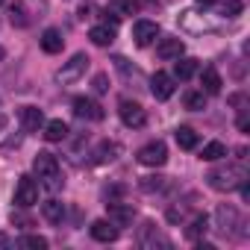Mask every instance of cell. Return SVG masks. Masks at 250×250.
Instances as JSON below:
<instances>
[{
	"mask_svg": "<svg viewBox=\"0 0 250 250\" xmlns=\"http://www.w3.org/2000/svg\"><path fill=\"white\" fill-rule=\"evenodd\" d=\"M244 177H247L244 165H241V162H232V165H221V168L209 171V174H206V183H209L215 191H232V188H238V183H241Z\"/></svg>",
	"mask_w": 250,
	"mask_h": 250,
	"instance_id": "cell-1",
	"label": "cell"
},
{
	"mask_svg": "<svg viewBox=\"0 0 250 250\" xmlns=\"http://www.w3.org/2000/svg\"><path fill=\"white\" fill-rule=\"evenodd\" d=\"M33 171L39 174V180H42V186L44 188H50V191H56V188H62V168H59V159L53 156V153H39L36 159H33Z\"/></svg>",
	"mask_w": 250,
	"mask_h": 250,
	"instance_id": "cell-2",
	"label": "cell"
},
{
	"mask_svg": "<svg viewBox=\"0 0 250 250\" xmlns=\"http://www.w3.org/2000/svg\"><path fill=\"white\" fill-rule=\"evenodd\" d=\"M88 56L85 53H74L71 56V62H65L59 71H56V83H62V85H68V83H77L85 71H88Z\"/></svg>",
	"mask_w": 250,
	"mask_h": 250,
	"instance_id": "cell-3",
	"label": "cell"
},
{
	"mask_svg": "<svg viewBox=\"0 0 250 250\" xmlns=\"http://www.w3.org/2000/svg\"><path fill=\"white\" fill-rule=\"evenodd\" d=\"M118 115L124 121V127H133V130H139V127H145V124H147V112L136 100H121Z\"/></svg>",
	"mask_w": 250,
	"mask_h": 250,
	"instance_id": "cell-4",
	"label": "cell"
},
{
	"mask_svg": "<svg viewBox=\"0 0 250 250\" xmlns=\"http://www.w3.org/2000/svg\"><path fill=\"white\" fill-rule=\"evenodd\" d=\"M39 203V183L33 177H21L18 186H15V206L21 209H30Z\"/></svg>",
	"mask_w": 250,
	"mask_h": 250,
	"instance_id": "cell-5",
	"label": "cell"
},
{
	"mask_svg": "<svg viewBox=\"0 0 250 250\" xmlns=\"http://www.w3.org/2000/svg\"><path fill=\"white\" fill-rule=\"evenodd\" d=\"M139 162L147 165V168L165 165V162H168V147H165V142H150V145H145V147L139 150Z\"/></svg>",
	"mask_w": 250,
	"mask_h": 250,
	"instance_id": "cell-6",
	"label": "cell"
},
{
	"mask_svg": "<svg viewBox=\"0 0 250 250\" xmlns=\"http://www.w3.org/2000/svg\"><path fill=\"white\" fill-rule=\"evenodd\" d=\"M133 39L139 47H147L159 39V24L156 21H136L133 24Z\"/></svg>",
	"mask_w": 250,
	"mask_h": 250,
	"instance_id": "cell-7",
	"label": "cell"
},
{
	"mask_svg": "<svg viewBox=\"0 0 250 250\" xmlns=\"http://www.w3.org/2000/svg\"><path fill=\"white\" fill-rule=\"evenodd\" d=\"M150 91H153V97H156V100H168V97L177 91L174 77H171V74H165V71H156V74L150 77Z\"/></svg>",
	"mask_w": 250,
	"mask_h": 250,
	"instance_id": "cell-8",
	"label": "cell"
},
{
	"mask_svg": "<svg viewBox=\"0 0 250 250\" xmlns=\"http://www.w3.org/2000/svg\"><path fill=\"white\" fill-rule=\"evenodd\" d=\"M215 218H218V229L224 232V235H232L235 232V227L241 224V218H238V209L235 206H218V212H215Z\"/></svg>",
	"mask_w": 250,
	"mask_h": 250,
	"instance_id": "cell-9",
	"label": "cell"
},
{
	"mask_svg": "<svg viewBox=\"0 0 250 250\" xmlns=\"http://www.w3.org/2000/svg\"><path fill=\"white\" fill-rule=\"evenodd\" d=\"M74 115L77 118H85V121H103V109H100V103H94L91 97H77L74 100Z\"/></svg>",
	"mask_w": 250,
	"mask_h": 250,
	"instance_id": "cell-10",
	"label": "cell"
},
{
	"mask_svg": "<svg viewBox=\"0 0 250 250\" xmlns=\"http://www.w3.org/2000/svg\"><path fill=\"white\" fill-rule=\"evenodd\" d=\"M21 127H24V133H39L42 127H44V115H42V109H36V106H21Z\"/></svg>",
	"mask_w": 250,
	"mask_h": 250,
	"instance_id": "cell-11",
	"label": "cell"
},
{
	"mask_svg": "<svg viewBox=\"0 0 250 250\" xmlns=\"http://www.w3.org/2000/svg\"><path fill=\"white\" fill-rule=\"evenodd\" d=\"M183 50H186V44L180 42V39H159V44H156V56L159 59H180L183 56Z\"/></svg>",
	"mask_w": 250,
	"mask_h": 250,
	"instance_id": "cell-12",
	"label": "cell"
},
{
	"mask_svg": "<svg viewBox=\"0 0 250 250\" xmlns=\"http://www.w3.org/2000/svg\"><path fill=\"white\" fill-rule=\"evenodd\" d=\"M133 218H136V209H133V206L109 203V221H112L115 227H127V224H133Z\"/></svg>",
	"mask_w": 250,
	"mask_h": 250,
	"instance_id": "cell-13",
	"label": "cell"
},
{
	"mask_svg": "<svg viewBox=\"0 0 250 250\" xmlns=\"http://www.w3.org/2000/svg\"><path fill=\"white\" fill-rule=\"evenodd\" d=\"M115 24H97V27H91L88 30V39L97 44V47H109L112 42H115Z\"/></svg>",
	"mask_w": 250,
	"mask_h": 250,
	"instance_id": "cell-14",
	"label": "cell"
},
{
	"mask_svg": "<svg viewBox=\"0 0 250 250\" xmlns=\"http://www.w3.org/2000/svg\"><path fill=\"white\" fill-rule=\"evenodd\" d=\"M91 238H94V241L109 244V241H115V238H118V229H115V224H112V221L100 218V221H94V224H91Z\"/></svg>",
	"mask_w": 250,
	"mask_h": 250,
	"instance_id": "cell-15",
	"label": "cell"
},
{
	"mask_svg": "<svg viewBox=\"0 0 250 250\" xmlns=\"http://www.w3.org/2000/svg\"><path fill=\"white\" fill-rule=\"evenodd\" d=\"M42 50L44 53H62V47H65V39H62V33L59 30H53V27H47L44 33H42Z\"/></svg>",
	"mask_w": 250,
	"mask_h": 250,
	"instance_id": "cell-16",
	"label": "cell"
},
{
	"mask_svg": "<svg viewBox=\"0 0 250 250\" xmlns=\"http://www.w3.org/2000/svg\"><path fill=\"white\" fill-rule=\"evenodd\" d=\"M200 83H203V94H218L221 91V74L215 71V68H203V74H200Z\"/></svg>",
	"mask_w": 250,
	"mask_h": 250,
	"instance_id": "cell-17",
	"label": "cell"
},
{
	"mask_svg": "<svg viewBox=\"0 0 250 250\" xmlns=\"http://www.w3.org/2000/svg\"><path fill=\"white\" fill-rule=\"evenodd\" d=\"M197 71H200L197 59H177V65H174V80H191Z\"/></svg>",
	"mask_w": 250,
	"mask_h": 250,
	"instance_id": "cell-18",
	"label": "cell"
},
{
	"mask_svg": "<svg viewBox=\"0 0 250 250\" xmlns=\"http://www.w3.org/2000/svg\"><path fill=\"white\" fill-rule=\"evenodd\" d=\"M206 229H209V218H206V215H194V218H191V224L186 227V238L197 241L200 235H206Z\"/></svg>",
	"mask_w": 250,
	"mask_h": 250,
	"instance_id": "cell-19",
	"label": "cell"
},
{
	"mask_svg": "<svg viewBox=\"0 0 250 250\" xmlns=\"http://www.w3.org/2000/svg\"><path fill=\"white\" fill-rule=\"evenodd\" d=\"M68 136V124L65 121H47L44 124V139L47 142H62Z\"/></svg>",
	"mask_w": 250,
	"mask_h": 250,
	"instance_id": "cell-20",
	"label": "cell"
},
{
	"mask_svg": "<svg viewBox=\"0 0 250 250\" xmlns=\"http://www.w3.org/2000/svg\"><path fill=\"white\" fill-rule=\"evenodd\" d=\"M174 136H177V145H180L183 150H194V147H197V142H200V136H197L191 127H180Z\"/></svg>",
	"mask_w": 250,
	"mask_h": 250,
	"instance_id": "cell-21",
	"label": "cell"
},
{
	"mask_svg": "<svg viewBox=\"0 0 250 250\" xmlns=\"http://www.w3.org/2000/svg\"><path fill=\"white\" fill-rule=\"evenodd\" d=\"M227 156V147L221 145V142H209V145H203V150H200V159L203 162H218V159H224Z\"/></svg>",
	"mask_w": 250,
	"mask_h": 250,
	"instance_id": "cell-22",
	"label": "cell"
},
{
	"mask_svg": "<svg viewBox=\"0 0 250 250\" xmlns=\"http://www.w3.org/2000/svg\"><path fill=\"white\" fill-rule=\"evenodd\" d=\"M183 106L188 112H200V109H206V94L203 91H186L183 94Z\"/></svg>",
	"mask_w": 250,
	"mask_h": 250,
	"instance_id": "cell-23",
	"label": "cell"
},
{
	"mask_svg": "<svg viewBox=\"0 0 250 250\" xmlns=\"http://www.w3.org/2000/svg\"><path fill=\"white\" fill-rule=\"evenodd\" d=\"M42 212H44V218H47L50 224H59V221L65 218V203H59V200H47V203L42 206Z\"/></svg>",
	"mask_w": 250,
	"mask_h": 250,
	"instance_id": "cell-24",
	"label": "cell"
},
{
	"mask_svg": "<svg viewBox=\"0 0 250 250\" xmlns=\"http://www.w3.org/2000/svg\"><path fill=\"white\" fill-rule=\"evenodd\" d=\"M18 247H24V250H44L47 247V238L44 235H21L18 238Z\"/></svg>",
	"mask_w": 250,
	"mask_h": 250,
	"instance_id": "cell-25",
	"label": "cell"
},
{
	"mask_svg": "<svg viewBox=\"0 0 250 250\" xmlns=\"http://www.w3.org/2000/svg\"><path fill=\"white\" fill-rule=\"evenodd\" d=\"M9 21H12L15 27H27V24H30V18H27V9H24L21 3H12V6H9Z\"/></svg>",
	"mask_w": 250,
	"mask_h": 250,
	"instance_id": "cell-26",
	"label": "cell"
},
{
	"mask_svg": "<svg viewBox=\"0 0 250 250\" xmlns=\"http://www.w3.org/2000/svg\"><path fill=\"white\" fill-rule=\"evenodd\" d=\"M139 186H142V191H162L168 186V177H145Z\"/></svg>",
	"mask_w": 250,
	"mask_h": 250,
	"instance_id": "cell-27",
	"label": "cell"
},
{
	"mask_svg": "<svg viewBox=\"0 0 250 250\" xmlns=\"http://www.w3.org/2000/svg\"><path fill=\"white\" fill-rule=\"evenodd\" d=\"M241 12V0H224L221 3V15L224 18H235Z\"/></svg>",
	"mask_w": 250,
	"mask_h": 250,
	"instance_id": "cell-28",
	"label": "cell"
},
{
	"mask_svg": "<svg viewBox=\"0 0 250 250\" xmlns=\"http://www.w3.org/2000/svg\"><path fill=\"white\" fill-rule=\"evenodd\" d=\"M115 153H118V145H100L97 159H100V162H112V159H115Z\"/></svg>",
	"mask_w": 250,
	"mask_h": 250,
	"instance_id": "cell-29",
	"label": "cell"
},
{
	"mask_svg": "<svg viewBox=\"0 0 250 250\" xmlns=\"http://www.w3.org/2000/svg\"><path fill=\"white\" fill-rule=\"evenodd\" d=\"M136 6H133V0H118V3L112 6V12H124V15H127V12H133Z\"/></svg>",
	"mask_w": 250,
	"mask_h": 250,
	"instance_id": "cell-30",
	"label": "cell"
},
{
	"mask_svg": "<svg viewBox=\"0 0 250 250\" xmlns=\"http://www.w3.org/2000/svg\"><path fill=\"white\" fill-rule=\"evenodd\" d=\"M106 88H109V85H106V74H97V77H94V91H100V94H103Z\"/></svg>",
	"mask_w": 250,
	"mask_h": 250,
	"instance_id": "cell-31",
	"label": "cell"
},
{
	"mask_svg": "<svg viewBox=\"0 0 250 250\" xmlns=\"http://www.w3.org/2000/svg\"><path fill=\"white\" fill-rule=\"evenodd\" d=\"M12 224H18V227H33V221H30V218H24V215H15V212H12Z\"/></svg>",
	"mask_w": 250,
	"mask_h": 250,
	"instance_id": "cell-32",
	"label": "cell"
},
{
	"mask_svg": "<svg viewBox=\"0 0 250 250\" xmlns=\"http://www.w3.org/2000/svg\"><path fill=\"white\" fill-rule=\"evenodd\" d=\"M200 6H212V3H218V0H197Z\"/></svg>",
	"mask_w": 250,
	"mask_h": 250,
	"instance_id": "cell-33",
	"label": "cell"
},
{
	"mask_svg": "<svg viewBox=\"0 0 250 250\" xmlns=\"http://www.w3.org/2000/svg\"><path fill=\"white\" fill-rule=\"evenodd\" d=\"M0 247H9V238L6 235H0Z\"/></svg>",
	"mask_w": 250,
	"mask_h": 250,
	"instance_id": "cell-34",
	"label": "cell"
},
{
	"mask_svg": "<svg viewBox=\"0 0 250 250\" xmlns=\"http://www.w3.org/2000/svg\"><path fill=\"white\" fill-rule=\"evenodd\" d=\"M0 3H3V0H0Z\"/></svg>",
	"mask_w": 250,
	"mask_h": 250,
	"instance_id": "cell-35",
	"label": "cell"
}]
</instances>
